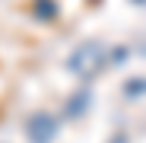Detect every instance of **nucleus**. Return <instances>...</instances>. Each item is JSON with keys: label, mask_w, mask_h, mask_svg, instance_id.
I'll list each match as a JSON object with an SVG mask.
<instances>
[{"label": "nucleus", "mask_w": 146, "mask_h": 143, "mask_svg": "<svg viewBox=\"0 0 146 143\" xmlns=\"http://www.w3.org/2000/svg\"><path fill=\"white\" fill-rule=\"evenodd\" d=\"M105 61H108L105 45H102V41H86V45H80L76 51L70 54V70H73L80 80H92V76L105 67Z\"/></svg>", "instance_id": "1"}, {"label": "nucleus", "mask_w": 146, "mask_h": 143, "mask_svg": "<svg viewBox=\"0 0 146 143\" xmlns=\"http://www.w3.org/2000/svg\"><path fill=\"white\" fill-rule=\"evenodd\" d=\"M26 134L32 137V143H51L54 134H57V118L54 114H48V111H38L29 118V124H26Z\"/></svg>", "instance_id": "2"}, {"label": "nucleus", "mask_w": 146, "mask_h": 143, "mask_svg": "<svg viewBox=\"0 0 146 143\" xmlns=\"http://www.w3.org/2000/svg\"><path fill=\"white\" fill-rule=\"evenodd\" d=\"M89 99H92V89H89V86H83V89H80V92L67 102V114H70V118H80V114L89 108Z\"/></svg>", "instance_id": "3"}, {"label": "nucleus", "mask_w": 146, "mask_h": 143, "mask_svg": "<svg viewBox=\"0 0 146 143\" xmlns=\"http://www.w3.org/2000/svg\"><path fill=\"white\" fill-rule=\"evenodd\" d=\"M124 92L130 95V99H137V95H143V92H146V80H130Z\"/></svg>", "instance_id": "4"}, {"label": "nucleus", "mask_w": 146, "mask_h": 143, "mask_svg": "<svg viewBox=\"0 0 146 143\" xmlns=\"http://www.w3.org/2000/svg\"><path fill=\"white\" fill-rule=\"evenodd\" d=\"M38 16L41 19H51L54 16V3H51V0H38Z\"/></svg>", "instance_id": "5"}]
</instances>
